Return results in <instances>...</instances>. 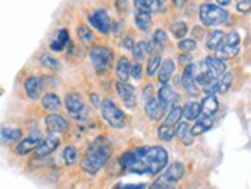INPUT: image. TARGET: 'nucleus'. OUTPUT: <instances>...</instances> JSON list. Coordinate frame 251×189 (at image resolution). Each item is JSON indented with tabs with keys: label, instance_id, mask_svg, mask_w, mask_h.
Listing matches in <instances>:
<instances>
[{
	"label": "nucleus",
	"instance_id": "f257e3e1",
	"mask_svg": "<svg viewBox=\"0 0 251 189\" xmlns=\"http://www.w3.org/2000/svg\"><path fill=\"white\" fill-rule=\"evenodd\" d=\"M119 163L128 172L157 175L168 165V152L162 146H144L122 154Z\"/></svg>",
	"mask_w": 251,
	"mask_h": 189
},
{
	"label": "nucleus",
	"instance_id": "f03ea898",
	"mask_svg": "<svg viewBox=\"0 0 251 189\" xmlns=\"http://www.w3.org/2000/svg\"><path fill=\"white\" fill-rule=\"evenodd\" d=\"M110 157H111V148L105 142H102V139L97 140L86 148L82 157V169L86 174L96 175L103 168Z\"/></svg>",
	"mask_w": 251,
	"mask_h": 189
},
{
	"label": "nucleus",
	"instance_id": "7ed1b4c3",
	"mask_svg": "<svg viewBox=\"0 0 251 189\" xmlns=\"http://www.w3.org/2000/svg\"><path fill=\"white\" fill-rule=\"evenodd\" d=\"M100 114L108 125L114 129H122L126 125V116L122 109L110 98H103L100 105Z\"/></svg>",
	"mask_w": 251,
	"mask_h": 189
},
{
	"label": "nucleus",
	"instance_id": "20e7f679",
	"mask_svg": "<svg viewBox=\"0 0 251 189\" xmlns=\"http://www.w3.org/2000/svg\"><path fill=\"white\" fill-rule=\"evenodd\" d=\"M199 19L203 26H219L228 20V13L216 3H203L199 8Z\"/></svg>",
	"mask_w": 251,
	"mask_h": 189
},
{
	"label": "nucleus",
	"instance_id": "39448f33",
	"mask_svg": "<svg viewBox=\"0 0 251 189\" xmlns=\"http://www.w3.org/2000/svg\"><path fill=\"white\" fill-rule=\"evenodd\" d=\"M90 59L93 62V66L97 70V72H105L110 70V66L113 65L114 55L110 48L97 45L93 47L90 51Z\"/></svg>",
	"mask_w": 251,
	"mask_h": 189
},
{
	"label": "nucleus",
	"instance_id": "423d86ee",
	"mask_svg": "<svg viewBox=\"0 0 251 189\" xmlns=\"http://www.w3.org/2000/svg\"><path fill=\"white\" fill-rule=\"evenodd\" d=\"M65 108H67V113L75 118V120H83L88 116V109L85 108V102L80 94L77 93H70L65 97Z\"/></svg>",
	"mask_w": 251,
	"mask_h": 189
},
{
	"label": "nucleus",
	"instance_id": "0eeeda50",
	"mask_svg": "<svg viewBox=\"0 0 251 189\" xmlns=\"http://www.w3.org/2000/svg\"><path fill=\"white\" fill-rule=\"evenodd\" d=\"M88 20H90L91 26L99 31L103 36H106L108 32L111 31V19H110V16H108L106 9L94 11V13H91L88 16Z\"/></svg>",
	"mask_w": 251,
	"mask_h": 189
},
{
	"label": "nucleus",
	"instance_id": "6e6552de",
	"mask_svg": "<svg viewBox=\"0 0 251 189\" xmlns=\"http://www.w3.org/2000/svg\"><path fill=\"white\" fill-rule=\"evenodd\" d=\"M157 102L163 106V109H173L179 103V94L173 86L163 85L157 91Z\"/></svg>",
	"mask_w": 251,
	"mask_h": 189
},
{
	"label": "nucleus",
	"instance_id": "1a4fd4ad",
	"mask_svg": "<svg viewBox=\"0 0 251 189\" xmlns=\"http://www.w3.org/2000/svg\"><path fill=\"white\" fill-rule=\"evenodd\" d=\"M70 126V121L62 117L60 114H50L45 117V128L50 134H60L65 132Z\"/></svg>",
	"mask_w": 251,
	"mask_h": 189
},
{
	"label": "nucleus",
	"instance_id": "9d476101",
	"mask_svg": "<svg viewBox=\"0 0 251 189\" xmlns=\"http://www.w3.org/2000/svg\"><path fill=\"white\" fill-rule=\"evenodd\" d=\"M116 91L119 94V97H121V100L124 102V105L126 108H136V93H134V88L128 85V83H124V82H117L116 83Z\"/></svg>",
	"mask_w": 251,
	"mask_h": 189
},
{
	"label": "nucleus",
	"instance_id": "9b49d317",
	"mask_svg": "<svg viewBox=\"0 0 251 189\" xmlns=\"http://www.w3.org/2000/svg\"><path fill=\"white\" fill-rule=\"evenodd\" d=\"M42 142V136L40 132L36 131V132H31V136L28 139H24L17 146H16V152L19 155H26L32 151H36V148L39 146V143Z\"/></svg>",
	"mask_w": 251,
	"mask_h": 189
},
{
	"label": "nucleus",
	"instance_id": "f8f14e48",
	"mask_svg": "<svg viewBox=\"0 0 251 189\" xmlns=\"http://www.w3.org/2000/svg\"><path fill=\"white\" fill-rule=\"evenodd\" d=\"M60 144V140L56 136H48L45 139H42V142L39 143V146L36 148V155L37 157H47L51 152H54Z\"/></svg>",
	"mask_w": 251,
	"mask_h": 189
},
{
	"label": "nucleus",
	"instance_id": "ddd939ff",
	"mask_svg": "<svg viewBox=\"0 0 251 189\" xmlns=\"http://www.w3.org/2000/svg\"><path fill=\"white\" fill-rule=\"evenodd\" d=\"M182 85L185 88V91H187L190 95L199 94V88L196 86V82H194V63L188 65L187 68L183 70V72H182Z\"/></svg>",
	"mask_w": 251,
	"mask_h": 189
},
{
	"label": "nucleus",
	"instance_id": "4468645a",
	"mask_svg": "<svg viewBox=\"0 0 251 189\" xmlns=\"http://www.w3.org/2000/svg\"><path fill=\"white\" fill-rule=\"evenodd\" d=\"M183 175H185V165L180 162H173L167 168V171L163 172V177H165V179L173 185L177 183L179 180H182Z\"/></svg>",
	"mask_w": 251,
	"mask_h": 189
},
{
	"label": "nucleus",
	"instance_id": "2eb2a0df",
	"mask_svg": "<svg viewBox=\"0 0 251 189\" xmlns=\"http://www.w3.org/2000/svg\"><path fill=\"white\" fill-rule=\"evenodd\" d=\"M174 70H176V65H174V62L171 59H167L162 62L159 72H157V80L162 86L168 85V82L171 80V77L174 74Z\"/></svg>",
	"mask_w": 251,
	"mask_h": 189
},
{
	"label": "nucleus",
	"instance_id": "dca6fc26",
	"mask_svg": "<svg viewBox=\"0 0 251 189\" xmlns=\"http://www.w3.org/2000/svg\"><path fill=\"white\" fill-rule=\"evenodd\" d=\"M24 88H25L26 95L31 100H36V98L40 97L43 85H42V80L39 79V77H28V79L25 80V83H24Z\"/></svg>",
	"mask_w": 251,
	"mask_h": 189
},
{
	"label": "nucleus",
	"instance_id": "f3484780",
	"mask_svg": "<svg viewBox=\"0 0 251 189\" xmlns=\"http://www.w3.org/2000/svg\"><path fill=\"white\" fill-rule=\"evenodd\" d=\"M42 106L45 111L48 113H52V114H57L59 109L62 108V100L57 94L54 93H48L42 97Z\"/></svg>",
	"mask_w": 251,
	"mask_h": 189
},
{
	"label": "nucleus",
	"instance_id": "a211bd4d",
	"mask_svg": "<svg viewBox=\"0 0 251 189\" xmlns=\"http://www.w3.org/2000/svg\"><path fill=\"white\" fill-rule=\"evenodd\" d=\"M205 66H206V70H208L214 77L217 75H224L226 72V65L225 62L219 60V59H216L214 55H210V57H206L203 60Z\"/></svg>",
	"mask_w": 251,
	"mask_h": 189
},
{
	"label": "nucleus",
	"instance_id": "6ab92c4d",
	"mask_svg": "<svg viewBox=\"0 0 251 189\" xmlns=\"http://www.w3.org/2000/svg\"><path fill=\"white\" fill-rule=\"evenodd\" d=\"M219 111V100L214 95H206L201 103V113L205 117H213Z\"/></svg>",
	"mask_w": 251,
	"mask_h": 189
},
{
	"label": "nucleus",
	"instance_id": "aec40b11",
	"mask_svg": "<svg viewBox=\"0 0 251 189\" xmlns=\"http://www.w3.org/2000/svg\"><path fill=\"white\" fill-rule=\"evenodd\" d=\"M145 114L151 118V120H160L163 117V114H165V109H163V106L157 102V98H152L150 100V102L145 103Z\"/></svg>",
	"mask_w": 251,
	"mask_h": 189
},
{
	"label": "nucleus",
	"instance_id": "412c9836",
	"mask_svg": "<svg viewBox=\"0 0 251 189\" xmlns=\"http://www.w3.org/2000/svg\"><path fill=\"white\" fill-rule=\"evenodd\" d=\"M151 47H152L151 43H150V42H145V40H142V42L136 43L134 48H133V57H134V60H136L137 63L144 62V60L148 57V54L151 55V51H152Z\"/></svg>",
	"mask_w": 251,
	"mask_h": 189
},
{
	"label": "nucleus",
	"instance_id": "4be33fe9",
	"mask_svg": "<svg viewBox=\"0 0 251 189\" xmlns=\"http://www.w3.org/2000/svg\"><path fill=\"white\" fill-rule=\"evenodd\" d=\"M213 125H214V120L211 117H203L202 120L196 121V123L190 128V134H191V137H198L201 134H205L206 131L213 128Z\"/></svg>",
	"mask_w": 251,
	"mask_h": 189
},
{
	"label": "nucleus",
	"instance_id": "5701e85b",
	"mask_svg": "<svg viewBox=\"0 0 251 189\" xmlns=\"http://www.w3.org/2000/svg\"><path fill=\"white\" fill-rule=\"evenodd\" d=\"M224 45H225V34L224 32L219 29L211 31L208 39H206V48H208L210 51H217Z\"/></svg>",
	"mask_w": 251,
	"mask_h": 189
},
{
	"label": "nucleus",
	"instance_id": "b1692460",
	"mask_svg": "<svg viewBox=\"0 0 251 189\" xmlns=\"http://www.w3.org/2000/svg\"><path fill=\"white\" fill-rule=\"evenodd\" d=\"M129 70H131V63L126 57H121L117 62V66H116V75L119 82H124L126 83L128 79H129Z\"/></svg>",
	"mask_w": 251,
	"mask_h": 189
},
{
	"label": "nucleus",
	"instance_id": "393cba45",
	"mask_svg": "<svg viewBox=\"0 0 251 189\" xmlns=\"http://www.w3.org/2000/svg\"><path fill=\"white\" fill-rule=\"evenodd\" d=\"M70 43V34H68V29H65V28H62L59 32H57V39L56 40H52L51 43H50V48L52 49V51H62L65 47H67Z\"/></svg>",
	"mask_w": 251,
	"mask_h": 189
},
{
	"label": "nucleus",
	"instance_id": "a878e982",
	"mask_svg": "<svg viewBox=\"0 0 251 189\" xmlns=\"http://www.w3.org/2000/svg\"><path fill=\"white\" fill-rule=\"evenodd\" d=\"M0 137L5 143H16L22 139V131L19 128H11V126H3L0 131Z\"/></svg>",
	"mask_w": 251,
	"mask_h": 189
},
{
	"label": "nucleus",
	"instance_id": "bb28decb",
	"mask_svg": "<svg viewBox=\"0 0 251 189\" xmlns=\"http://www.w3.org/2000/svg\"><path fill=\"white\" fill-rule=\"evenodd\" d=\"M176 131V137L185 144V146H190V144L193 143V139L191 134H190V126L188 123H185V121H180V123L177 125V128L174 129Z\"/></svg>",
	"mask_w": 251,
	"mask_h": 189
},
{
	"label": "nucleus",
	"instance_id": "cd10ccee",
	"mask_svg": "<svg viewBox=\"0 0 251 189\" xmlns=\"http://www.w3.org/2000/svg\"><path fill=\"white\" fill-rule=\"evenodd\" d=\"M162 65V55L160 52H151L148 65H147V75L148 77H154L156 72H159V68Z\"/></svg>",
	"mask_w": 251,
	"mask_h": 189
},
{
	"label": "nucleus",
	"instance_id": "c85d7f7f",
	"mask_svg": "<svg viewBox=\"0 0 251 189\" xmlns=\"http://www.w3.org/2000/svg\"><path fill=\"white\" fill-rule=\"evenodd\" d=\"M201 114V103L198 102H188L182 108V117H185L187 120H196Z\"/></svg>",
	"mask_w": 251,
	"mask_h": 189
},
{
	"label": "nucleus",
	"instance_id": "c756f323",
	"mask_svg": "<svg viewBox=\"0 0 251 189\" xmlns=\"http://www.w3.org/2000/svg\"><path fill=\"white\" fill-rule=\"evenodd\" d=\"M237 54H239V47L224 45V47H221L217 51H214V57L224 62V60H228V59H234Z\"/></svg>",
	"mask_w": 251,
	"mask_h": 189
},
{
	"label": "nucleus",
	"instance_id": "7c9ffc66",
	"mask_svg": "<svg viewBox=\"0 0 251 189\" xmlns=\"http://www.w3.org/2000/svg\"><path fill=\"white\" fill-rule=\"evenodd\" d=\"M180 118H182V108L180 106H174L173 109L168 111V116L165 117V121H163V125L174 128L176 125L180 123Z\"/></svg>",
	"mask_w": 251,
	"mask_h": 189
},
{
	"label": "nucleus",
	"instance_id": "2f4dec72",
	"mask_svg": "<svg viewBox=\"0 0 251 189\" xmlns=\"http://www.w3.org/2000/svg\"><path fill=\"white\" fill-rule=\"evenodd\" d=\"M134 22H136L137 29H140V31H148V29L151 28L152 19H151V14L140 13V11H137V13H136V17H134Z\"/></svg>",
	"mask_w": 251,
	"mask_h": 189
},
{
	"label": "nucleus",
	"instance_id": "473e14b6",
	"mask_svg": "<svg viewBox=\"0 0 251 189\" xmlns=\"http://www.w3.org/2000/svg\"><path fill=\"white\" fill-rule=\"evenodd\" d=\"M170 29H171L173 37H176L177 40H183L185 36L188 34V25L185 24V22H174Z\"/></svg>",
	"mask_w": 251,
	"mask_h": 189
},
{
	"label": "nucleus",
	"instance_id": "72a5a7b5",
	"mask_svg": "<svg viewBox=\"0 0 251 189\" xmlns=\"http://www.w3.org/2000/svg\"><path fill=\"white\" fill-rule=\"evenodd\" d=\"M79 151L75 149V146H73V144H68L67 148L63 149V160L67 165H75L79 162Z\"/></svg>",
	"mask_w": 251,
	"mask_h": 189
},
{
	"label": "nucleus",
	"instance_id": "f704fd0d",
	"mask_svg": "<svg viewBox=\"0 0 251 189\" xmlns=\"http://www.w3.org/2000/svg\"><path fill=\"white\" fill-rule=\"evenodd\" d=\"M134 6L140 11V13H147V14H151V13H159V2H134Z\"/></svg>",
	"mask_w": 251,
	"mask_h": 189
},
{
	"label": "nucleus",
	"instance_id": "c9c22d12",
	"mask_svg": "<svg viewBox=\"0 0 251 189\" xmlns=\"http://www.w3.org/2000/svg\"><path fill=\"white\" fill-rule=\"evenodd\" d=\"M157 137L162 142H171L174 137H176V131H174V128H171V126L160 125L157 129Z\"/></svg>",
	"mask_w": 251,
	"mask_h": 189
},
{
	"label": "nucleus",
	"instance_id": "e433bc0d",
	"mask_svg": "<svg viewBox=\"0 0 251 189\" xmlns=\"http://www.w3.org/2000/svg\"><path fill=\"white\" fill-rule=\"evenodd\" d=\"M167 43H168L167 32L163 31V29H157L154 32V37H152V45H154L157 49H163V48L167 47Z\"/></svg>",
	"mask_w": 251,
	"mask_h": 189
},
{
	"label": "nucleus",
	"instance_id": "4c0bfd02",
	"mask_svg": "<svg viewBox=\"0 0 251 189\" xmlns=\"http://www.w3.org/2000/svg\"><path fill=\"white\" fill-rule=\"evenodd\" d=\"M40 63L43 66H47L48 70H52V71H59L60 70V63L57 59H54L52 55L50 54H42L40 55Z\"/></svg>",
	"mask_w": 251,
	"mask_h": 189
},
{
	"label": "nucleus",
	"instance_id": "58836bf2",
	"mask_svg": "<svg viewBox=\"0 0 251 189\" xmlns=\"http://www.w3.org/2000/svg\"><path fill=\"white\" fill-rule=\"evenodd\" d=\"M77 37L82 43H91L94 40V34L93 31L86 26V25H80L77 26Z\"/></svg>",
	"mask_w": 251,
	"mask_h": 189
},
{
	"label": "nucleus",
	"instance_id": "ea45409f",
	"mask_svg": "<svg viewBox=\"0 0 251 189\" xmlns=\"http://www.w3.org/2000/svg\"><path fill=\"white\" fill-rule=\"evenodd\" d=\"M233 74L231 72H225L224 75H222V79L219 80V93L221 94H224V93H226V91H230V88H231V85H233Z\"/></svg>",
	"mask_w": 251,
	"mask_h": 189
},
{
	"label": "nucleus",
	"instance_id": "a19ab883",
	"mask_svg": "<svg viewBox=\"0 0 251 189\" xmlns=\"http://www.w3.org/2000/svg\"><path fill=\"white\" fill-rule=\"evenodd\" d=\"M177 48H179L182 52H185V54H190V52L196 51V48H198V43H196L194 39H183V40L179 42Z\"/></svg>",
	"mask_w": 251,
	"mask_h": 189
},
{
	"label": "nucleus",
	"instance_id": "79ce46f5",
	"mask_svg": "<svg viewBox=\"0 0 251 189\" xmlns=\"http://www.w3.org/2000/svg\"><path fill=\"white\" fill-rule=\"evenodd\" d=\"M203 93L206 95H216L219 93V80L217 79H213L211 82H208L205 86H203Z\"/></svg>",
	"mask_w": 251,
	"mask_h": 189
},
{
	"label": "nucleus",
	"instance_id": "37998d69",
	"mask_svg": "<svg viewBox=\"0 0 251 189\" xmlns=\"http://www.w3.org/2000/svg\"><path fill=\"white\" fill-rule=\"evenodd\" d=\"M239 42H241V36H239L236 31H230L228 34H225V45L239 47Z\"/></svg>",
	"mask_w": 251,
	"mask_h": 189
},
{
	"label": "nucleus",
	"instance_id": "c03bdc74",
	"mask_svg": "<svg viewBox=\"0 0 251 189\" xmlns=\"http://www.w3.org/2000/svg\"><path fill=\"white\" fill-rule=\"evenodd\" d=\"M129 77H133L134 80H140V79H142V66H140V63L136 62L134 65H131Z\"/></svg>",
	"mask_w": 251,
	"mask_h": 189
},
{
	"label": "nucleus",
	"instance_id": "a18cd8bd",
	"mask_svg": "<svg viewBox=\"0 0 251 189\" xmlns=\"http://www.w3.org/2000/svg\"><path fill=\"white\" fill-rule=\"evenodd\" d=\"M142 95H144V100H145V102H150V100L156 98V97H154V85L148 83V85L144 88V93H142Z\"/></svg>",
	"mask_w": 251,
	"mask_h": 189
},
{
	"label": "nucleus",
	"instance_id": "49530a36",
	"mask_svg": "<svg viewBox=\"0 0 251 189\" xmlns=\"http://www.w3.org/2000/svg\"><path fill=\"white\" fill-rule=\"evenodd\" d=\"M122 47H124V49L133 51V48H134V37H133V34H128V36L124 37V40H122Z\"/></svg>",
	"mask_w": 251,
	"mask_h": 189
},
{
	"label": "nucleus",
	"instance_id": "de8ad7c7",
	"mask_svg": "<svg viewBox=\"0 0 251 189\" xmlns=\"http://www.w3.org/2000/svg\"><path fill=\"white\" fill-rule=\"evenodd\" d=\"M236 8H237L239 13H248V11H251V0H242V2H237Z\"/></svg>",
	"mask_w": 251,
	"mask_h": 189
},
{
	"label": "nucleus",
	"instance_id": "09e8293b",
	"mask_svg": "<svg viewBox=\"0 0 251 189\" xmlns=\"http://www.w3.org/2000/svg\"><path fill=\"white\" fill-rule=\"evenodd\" d=\"M114 189H147V186L144 183H140V185H124V183H121V185H117Z\"/></svg>",
	"mask_w": 251,
	"mask_h": 189
},
{
	"label": "nucleus",
	"instance_id": "8fccbe9b",
	"mask_svg": "<svg viewBox=\"0 0 251 189\" xmlns=\"http://www.w3.org/2000/svg\"><path fill=\"white\" fill-rule=\"evenodd\" d=\"M177 60H179V65L185 66V68H187L188 65H191V57H190V54H180Z\"/></svg>",
	"mask_w": 251,
	"mask_h": 189
},
{
	"label": "nucleus",
	"instance_id": "3c124183",
	"mask_svg": "<svg viewBox=\"0 0 251 189\" xmlns=\"http://www.w3.org/2000/svg\"><path fill=\"white\" fill-rule=\"evenodd\" d=\"M193 36L198 39V40H201V39H203V36H205V32H203V29L201 28V26H194L193 28Z\"/></svg>",
	"mask_w": 251,
	"mask_h": 189
},
{
	"label": "nucleus",
	"instance_id": "603ef678",
	"mask_svg": "<svg viewBox=\"0 0 251 189\" xmlns=\"http://www.w3.org/2000/svg\"><path fill=\"white\" fill-rule=\"evenodd\" d=\"M111 26H113V34H114V36H119V34L122 32V29H124V26H122L121 22H114V24H111Z\"/></svg>",
	"mask_w": 251,
	"mask_h": 189
},
{
	"label": "nucleus",
	"instance_id": "864d4df0",
	"mask_svg": "<svg viewBox=\"0 0 251 189\" xmlns=\"http://www.w3.org/2000/svg\"><path fill=\"white\" fill-rule=\"evenodd\" d=\"M91 103H94L96 106H99V108H100L102 102L99 100V94H91Z\"/></svg>",
	"mask_w": 251,
	"mask_h": 189
},
{
	"label": "nucleus",
	"instance_id": "5fc2aeb1",
	"mask_svg": "<svg viewBox=\"0 0 251 189\" xmlns=\"http://www.w3.org/2000/svg\"><path fill=\"white\" fill-rule=\"evenodd\" d=\"M216 5L224 9V8H226V6H230V5H231V2H217Z\"/></svg>",
	"mask_w": 251,
	"mask_h": 189
},
{
	"label": "nucleus",
	"instance_id": "6e6d98bb",
	"mask_svg": "<svg viewBox=\"0 0 251 189\" xmlns=\"http://www.w3.org/2000/svg\"><path fill=\"white\" fill-rule=\"evenodd\" d=\"M173 5H174V6H176V8H182V6L185 5V2H174Z\"/></svg>",
	"mask_w": 251,
	"mask_h": 189
},
{
	"label": "nucleus",
	"instance_id": "4d7b16f0",
	"mask_svg": "<svg viewBox=\"0 0 251 189\" xmlns=\"http://www.w3.org/2000/svg\"><path fill=\"white\" fill-rule=\"evenodd\" d=\"M168 189H174V188H168Z\"/></svg>",
	"mask_w": 251,
	"mask_h": 189
}]
</instances>
